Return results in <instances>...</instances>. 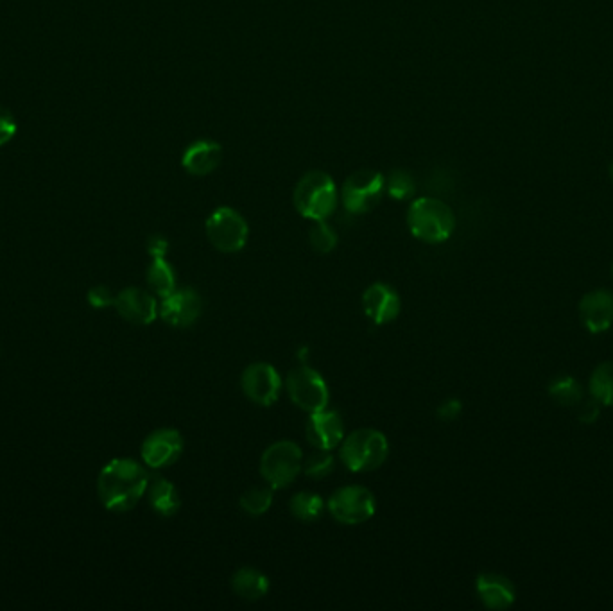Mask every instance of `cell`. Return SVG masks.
I'll use <instances>...</instances> for the list:
<instances>
[{
  "label": "cell",
  "instance_id": "obj_32",
  "mask_svg": "<svg viewBox=\"0 0 613 611\" xmlns=\"http://www.w3.org/2000/svg\"><path fill=\"white\" fill-rule=\"evenodd\" d=\"M169 251V242L162 235H153L149 241H147V253L153 257V259H165Z\"/></svg>",
  "mask_w": 613,
  "mask_h": 611
},
{
  "label": "cell",
  "instance_id": "obj_29",
  "mask_svg": "<svg viewBox=\"0 0 613 611\" xmlns=\"http://www.w3.org/2000/svg\"><path fill=\"white\" fill-rule=\"evenodd\" d=\"M115 296L117 294L112 293L110 287L106 285H95L90 291H88V303L94 307V309H108L115 305Z\"/></svg>",
  "mask_w": 613,
  "mask_h": 611
},
{
  "label": "cell",
  "instance_id": "obj_13",
  "mask_svg": "<svg viewBox=\"0 0 613 611\" xmlns=\"http://www.w3.org/2000/svg\"><path fill=\"white\" fill-rule=\"evenodd\" d=\"M305 436L312 447L332 452L345 439V423L336 411L325 409L320 413H312L305 425Z\"/></svg>",
  "mask_w": 613,
  "mask_h": 611
},
{
  "label": "cell",
  "instance_id": "obj_27",
  "mask_svg": "<svg viewBox=\"0 0 613 611\" xmlns=\"http://www.w3.org/2000/svg\"><path fill=\"white\" fill-rule=\"evenodd\" d=\"M309 241L312 250L318 251L321 255H329L337 246V233L327 221H314V226L309 232Z\"/></svg>",
  "mask_w": 613,
  "mask_h": 611
},
{
  "label": "cell",
  "instance_id": "obj_23",
  "mask_svg": "<svg viewBox=\"0 0 613 611\" xmlns=\"http://www.w3.org/2000/svg\"><path fill=\"white\" fill-rule=\"evenodd\" d=\"M588 391L599 404L613 405V361L597 366L588 382Z\"/></svg>",
  "mask_w": 613,
  "mask_h": 611
},
{
  "label": "cell",
  "instance_id": "obj_2",
  "mask_svg": "<svg viewBox=\"0 0 613 611\" xmlns=\"http://www.w3.org/2000/svg\"><path fill=\"white\" fill-rule=\"evenodd\" d=\"M409 230L418 241L441 244L449 241L456 228V217L440 199L420 198L411 203L407 212Z\"/></svg>",
  "mask_w": 613,
  "mask_h": 611
},
{
  "label": "cell",
  "instance_id": "obj_18",
  "mask_svg": "<svg viewBox=\"0 0 613 611\" xmlns=\"http://www.w3.org/2000/svg\"><path fill=\"white\" fill-rule=\"evenodd\" d=\"M223 160V149L216 142L199 140L183 153V169L192 176H208L214 173Z\"/></svg>",
  "mask_w": 613,
  "mask_h": 611
},
{
  "label": "cell",
  "instance_id": "obj_4",
  "mask_svg": "<svg viewBox=\"0 0 613 611\" xmlns=\"http://www.w3.org/2000/svg\"><path fill=\"white\" fill-rule=\"evenodd\" d=\"M294 207L311 221H327L337 207L336 183L325 173H309L298 181Z\"/></svg>",
  "mask_w": 613,
  "mask_h": 611
},
{
  "label": "cell",
  "instance_id": "obj_22",
  "mask_svg": "<svg viewBox=\"0 0 613 611\" xmlns=\"http://www.w3.org/2000/svg\"><path fill=\"white\" fill-rule=\"evenodd\" d=\"M289 509H291V515L298 518L300 522H314L323 515L325 502L314 491H300L289 502Z\"/></svg>",
  "mask_w": 613,
  "mask_h": 611
},
{
  "label": "cell",
  "instance_id": "obj_34",
  "mask_svg": "<svg viewBox=\"0 0 613 611\" xmlns=\"http://www.w3.org/2000/svg\"><path fill=\"white\" fill-rule=\"evenodd\" d=\"M610 178H612L613 181V162L610 164Z\"/></svg>",
  "mask_w": 613,
  "mask_h": 611
},
{
  "label": "cell",
  "instance_id": "obj_15",
  "mask_svg": "<svg viewBox=\"0 0 613 611\" xmlns=\"http://www.w3.org/2000/svg\"><path fill=\"white\" fill-rule=\"evenodd\" d=\"M363 309L364 314L372 319L375 325H388L398 318L402 310V300L398 296L397 289L377 282L364 291Z\"/></svg>",
  "mask_w": 613,
  "mask_h": 611
},
{
  "label": "cell",
  "instance_id": "obj_14",
  "mask_svg": "<svg viewBox=\"0 0 613 611\" xmlns=\"http://www.w3.org/2000/svg\"><path fill=\"white\" fill-rule=\"evenodd\" d=\"M113 307L126 321L140 327L151 325L158 318V302L155 296L139 287H128L117 294Z\"/></svg>",
  "mask_w": 613,
  "mask_h": 611
},
{
  "label": "cell",
  "instance_id": "obj_31",
  "mask_svg": "<svg viewBox=\"0 0 613 611\" xmlns=\"http://www.w3.org/2000/svg\"><path fill=\"white\" fill-rule=\"evenodd\" d=\"M463 411V405L456 398H449V400H445L443 404L438 407V418L443 420V422H454L456 418H458L459 414Z\"/></svg>",
  "mask_w": 613,
  "mask_h": 611
},
{
  "label": "cell",
  "instance_id": "obj_3",
  "mask_svg": "<svg viewBox=\"0 0 613 611\" xmlns=\"http://www.w3.org/2000/svg\"><path fill=\"white\" fill-rule=\"evenodd\" d=\"M339 447L341 463L354 474L377 470L389 454L388 438L377 429H357L345 436Z\"/></svg>",
  "mask_w": 613,
  "mask_h": 611
},
{
  "label": "cell",
  "instance_id": "obj_11",
  "mask_svg": "<svg viewBox=\"0 0 613 611\" xmlns=\"http://www.w3.org/2000/svg\"><path fill=\"white\" fill-rule=\"evenodd\" d=\"M203 298L192 287H176L173 293L162 298L158 305V316L169 327L189 328L201 318Z\"/></svg>",
  "mask_w": 613,
  "mask_h": 611
},
{
  "label": "cell",
  "instance_id": "obj_20",
  "mask_svg": "<svg viewBox=\"0 0 613 611\" xmlns=\"http://www.w3.org/2000/svg\"><path fill=\"white\" fill-rule=\"evenodd\" d=\"M232 590L244 601H260L269 592L268 576L259 568H239L232 576Z\"/></svg>",
  "mask_w": 613,
  "mask_h": 611
},
{
  "label": "cell",
  "instance_id": "obj_12",
  "mask_svg": "<svg viewBox=\"0 0 613 611\" xmlns=\"http://www.w3.org/2000/svg\"><path fill=\"white\" fill-rule=\"evenodd\" d=\"M185 441L176 429H158L151 432L140 448L142 461L151 470H162L174 465L183 454Z\"/></svg>",
  "mask_w": 613,
  "mask_h": 611
},
{
  "label": "cell",
  "instance_id": "obj_16",
  "mask_svg": "<svg viewBox=\"0 0 613 611\" xmlns=\"http://www.w3.org/2000/svg\"><path fill=\"white\" fill-rule=\"evenodd\" d=\"M579 319L592 334H603L613 325V293L596 289L585 294L579 302Z\"/></svg>",
  "mask_w": 613,
  "mask_h": 611
},
{
  "label": "cell",
  "instance_id": "obj_26",
  "mask_svg": "<svg viewBox=\"0 0 613 611\" xmlns=\"http://www.w3.org/2000/svg\"><path fill=\"white\" fill-rule=\"evenodd\" d=\"M336 459L330 450H314L311 456L303 457V472L311 479H325L334 472Z\"/></svg>",
  "mask_w": 613,
  "mask_h": 611
},
{
  "label": "cell",
  "instance_id": "obj_19",
  "mask_svg": "<svg viewBox=\"0 0 613 611\" xmlns=\"http://www.w3.org/2000/svg\"><path fill=\"white\" fill-rule=\"evenodd\" d=\"M146 493L149 506L160 517H174L182 508V499H180V493L176 490V486L164 477L149 479Z\"/></svg>",
  "mask_w": 613,
  "mask_h": 611
},
{
  "label": "cell",
  "instance_id": "obj_30",
  "mask_svg": "<svg viewBox=\"0 0 613 611\" xmlns=\"http://www.w3.org/2000/svg\"><path fill=\"white\" fill-rule=\"evenodd\" d=\"M15 133H17V122L13 113L0 106V146L8 144L9 140L15 137Z\"/></svg>",
  "mask_w": 613,
  "mask_h": 611
},
{
  "label": "cell",
  "instance_id": "obj_10",
  "mask_svg": "<svg viewBox=\"0 0 613 611\" xmlns=\"http://www.w3.org/2000/svg\"><path fill=\"white\" fill-rule=\"evenodd\" d=\"M282 377L269 362H255L242 371L241 388L244 396L260 407H271L280 398Z\"/></svg>",
  "mask_w": 613,
  "mask_h": 611
},
{
  "label": "cell",
  "instance_id": "obj_9",
  "mask_svg": "<svg viewBox=\"0 0 613 611\" xmlns=\"http://www.w3.org/2000/svg\"><path fill=\"white\" fill-rule=\"evenodd\" d=\"M386 192V180L375 171H359L352 174L343 185V205L350 214L361 216L379 205Z\"/></svg>",
  "mask_w": 613,
  "mask_h": 611
},
{
  "label": "cell",
  "instance_id": "obj_5",
  "mask_svg": "<svg viewBox=\"0 0 613 611\" xmlns=\"http://www.w3.org/2000/svg\"><path fill=\"white\" fill-rule=\"evenodd\" d=\"M259 468L273 490H284L303 472L302 448L287 439L277 441L264 450Z\"/></svg>",
  "mask_w": 613,
  "mask_h": 611
},
{
  "label": "cell",
  "instance_id": "obj_25",
  "mask_svg": "<svg viewBox=\"0 0 613 611\" xmlns=\"http://www.w3.org/2000/svg\"><path fill=\"white\" fill-rule=\"evenodd\" d=\"M549 396L562 407H572L583 400V388L572 377H560L549 384Z\"/></svg>",
  "mask_w": 613,
  "mask_h": 611
},
{
  "label": "cell",
  "instance_id": "obj_35",
  "mask_svg": "<svg viewBox=\"0 0 613 611\" xmlns=\"http://www.w3.org/2000/svg\"><path fill=\"white\" fill-rule=\"evenodd\" d=\"M612 275H613V266H612Z\"/></svg>",
  "mask_w": 613,
  "mask_h": 611
},
{
  "label": "cell",
  "instance_id": "obj_17",
  "mask_svg": "<svg viewBox=\"0 0 613 611\" xmlns=\"http://www.w3.org/2000/svg\"><path fill=\"white\" fill-rule=\"evenodd\" d=\"M477 594L486 608L506 610L517 599V590L508 577L501 574H481L477 577Z\"/></svg>",
  "mask_w": 613,
  "mask_h": 611
},
{
  "label": "cell",
  "instance_id": "obj_6",
  "mask_svg": "<svg viewBox=\"0 0 613 611\" xmlns=\"http://www.w3.org/2000/svg\"><path fill=\"white\" fill-rule=\"evenodd\" d=\"M285 389L298 409L307 414L329 409L330 391L320 373L309 366H300L285 379Z\"/></svg>",
  "mask_w": 613,
  "mask_h": 611
},
{
  "label": "cell",
  "instance_id": "obj_7",
  "mask_svg": "<svg viewBox=\"0 0 613 611\" xmlns=\"http://www.w3.org/2000/svg\"><path fill=\"white\" fill-rule=\"evenodd\" d=\"M205 230L210 244L221 253L241 251L250 237V226L246 223V219L230 207L214 210L208 216Z\"/></svg>",
  "mask_w": 613,
  "mask_h": 611
},
{
  "label": "cell",
  "instance_id": "obj_8",
  "mask_svg": "<svg viewBox=\"0 0 613 611\" xmlns=\"http://www.w3.org/2000/svg\"><path fill=\"white\" fill-rule=\"evenodd\" d=\"M330 517L343 525H359L368 522L377 511V500L364 486H343L330 495L327 502Z\"/></svg>",
  "mask_w": 613,
  "mask_h": 611
},
{
  "label": "cell",
  "instance_id": "obj_33",
  "mask_svg": "<svg viewBox=\"0 0 613 611\" xmlns=\"http://www.w3.org/2000/svg\"><path fill=\"white\" fill-rule=\"evenodd\" d=\"M599 402L597 400H590L587 404H583V407L579 409V420L583 423H594L597 418H599V411H601V407H599Z\"/></svg>",
  "mask_w": 613,
  "mask_h": 611
},
{
  "label": "cell",
  "instance_id": "obj_28",
  "mask_svg": "<svg viewBox=\"0 0 613 611\" xmlns=\"http://www.w3.org/2000/svg\"><path fill=\"white\" fill-rule=\"evenodd\" d=\"M415 190V180L406 171H395L386 180V192L391 198L398 199V201L411 198L415 194Z\"/></svg>",
  "mask_w": 613,
  "mask_h": 611
},
{
  "label": "cell",
  "instance_id": "obj_1",
  "mask_svg": "<svg viewBox=\"0 0 613 611\" xmlns=\"http://www.w3.org/2000/svg\"><path fill=\"white\" fill-rule=\"evenodd\" d=\"M149 474L133 459H113L97 479V495L104 508L113 513H128L146 495Z\"/></svg>",
  "mask_w": 613,
  "mask_h": 611
},
{
  "label": "cell",
  "instance_id": "obj_21",
  "mask_svg": "<svg viewBox=\"0 0 613 611\" xmlns=\"http://www.w3.org/2000/svg\"><path fill=\"white\" fill-rule=\"evenodd\" d=\"M146 280L151 293L160 298L176 289V271L165 259H153L151 266L147 267Z\"/></svg>",
  "mask_w": 613,
  "mask_h": 611
},
{
  "label": "cell",
  "instance_id": "obj_24",
  "mask_svg": "<svg viewBox=\"0 0 613 611\" xmlns=\"http://www.w3.org/2000/svg\"><path fill=\"white\" fill-rule=\"evenodd\" d=\"M273 504V488L271 486H253L244 491L239 499L242 511L250 517H262L268 513Z\"/></svg>",
  "mask_w": 613,
  "mask_h": 611
}]
</instances>
